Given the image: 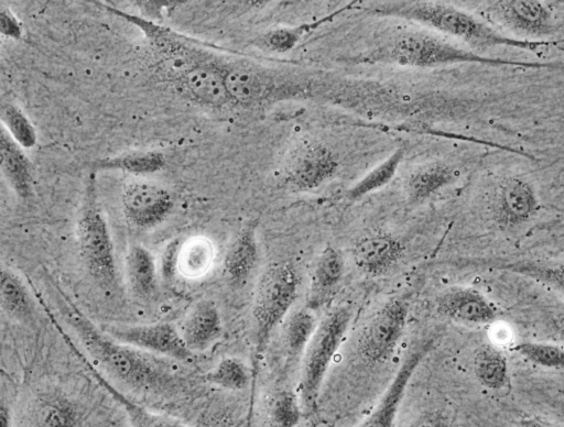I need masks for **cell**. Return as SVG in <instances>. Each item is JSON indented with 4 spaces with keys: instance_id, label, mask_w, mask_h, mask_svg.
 Wrapping results in <instances>:
<instances>
[{
    "instance_id": "obj_1",
    "label": "cell",
    "mask_w": 564,
    "mask_h": 427,
    "mask_svg": "<svg viewBox=\"0 0 564 427\" xmlns=\"http://www.w3.org/2000/svg\"><path fill=\"white\" fill-rule=\"evenodd\" d=\"M57 304L64 320L70 326L83 348L112 377L124 385L144 392H162L174 383V375L148 352L122 343L94 322L57 287Z\"/></svg>"
},
{
    "instance_id": "obj_2",
    "label": "cell",
    "mask_w": 564,
    "mask_h": 427,
    "mask_svg": "<svg viewBox=\"0 0 564 427\" xmlns=\"http://www.w3.org/2000/svg\"><path fill=\"white\" fill-rule=\"evenodd\" d=\"M367 11L376 15L394 17L420 22L433 30L463 41L471 51L478 54L488 48L496 47L538 52L543 47L564 42L563 40L532 41L517 39L500 32L484 19H479L467 11L443 2H382L371 4Z\"/></svg>"
},
{
    "instance_id": "obj_3",
    "label": "cell",
    "mask_w": 564,
    "mask_h": 427,
    "mask_svg": "<svg viewBox=\"0 0 564 427\" xmlns=\"http://www.w3.org/2000/svg\"><path fill=\"white\" fill-rule=\"evenodd\" d=\"M365 62L390 63L417 68L456 64H482L495 67L528 69H557L562 67L561 64L554 62L517 61L478 54L433 33L415 30H404L397 33L383 46L370 53Z\"/></svg>"
},
{
    "instance_id": "obj_4",
    "label": "cell",
    "mask_w": 564,
    "mask_h": 427,
    "mask_svg": "<svg viewBox=\"0 0 564 427\" xmlns=\"http://www.w3.org/2000/svg\"><path fill=\"white\" fill-rule=\"evenodd\" d=\"M225 84L232 103L251 108L307 94L299 76L249 62L225 64Z\"/></svg>"
},
{
    "instance_id": "obj_5",
    "label": "cell",
    "mask_w": 564,
    "mask_h": 427,
    "mask_svg": "<svg viewBox=\"0 0 564 427\" xmlns=\"http://www.w3.org/2000/svg\"><path fill=\"white\" fill-rule=\"evenodd\" d=\"M297 293V275L292 264L274 262L262 272L252 304L253 341L257 354L268 344L275 327L292 307Z\"/></svg>"
},
{
    "instance_id": "obj_6",
    "label": "cell",
    "mask_w": 564,
    "mask_h": 427,
    "mask_svg": "<svg viewBox=\"0 0 564 427\" xmlns=\"http://www.w3.org/2000/svg\"><path fill=\"white\" fill-rule=\"evenodd\" d=\"M351 309L340 306L329 311L317 325L305 349L300 380V402L303 410L314 413L324 377L341 344L351 321Z\"/></svg>"
},
{
    "instance_id": "obj_7",
    "label": "cell",
    "mask_w": 564,
    "mask_h": 427,
    "mask_svg": "<svg viewBox=\"0 0 564 427\" xmlns=\"http://www.w3.org/2000/svg\"><path fill=\"white\" fill-rule=\"evenodd\" d=\"M96 198L91 176L77 221L78 250L88 274L99 285L109 288L116 285L118 277L115 248L107 221Z\"/></svg>"
},
{
    "instance_id": "obj_8",
    "label": "cell",
    "mask_w": 564,
    "mask_h": 427,
    "mask_svg": "<svg viewBox=\"0 0 564 427\" xmlns=\"http://www.w3.org/2000/svg\"><path fill=\"white\" fill-rule=\"evenodd\" d=\"M480 15L518 39L550 41L556 33L552 12L540 1H487L480 6Z\"/></svg>"
},
{
    "instance_id": "obj_9",
    "label": "cell",
    "mask_w": 564,
    "mask_h": 427,
    "mask_svg": "<svg viewBox=\"0 0 564 427\" xmlns=\"http://www.w3.org/2000/svg\"><path fill=\"white\" fill-rule=\"evenodd\" d=\"M408 314L406 300L392 297L369 319L357 344L365 362L373 365L389 359L404 333Z\"/></svg>"
},
{
    "instance_id": "obj_10",
    "label": "cell",
    "mask_w": 564,
    "mask_h": 427,
    "mask_svg": "<svg viewBox=\"0 0 564 427\" xmlns=\"http://www.w3.org/2000/svg\"><path fill=\"white\" fill-rule=\"evenodd\" d=\"M113 339L151 354H158L181 362L194 358L180 329L171 322L143 325H105L101 328Z\"/></svg>"
},
{
    "instance_id": "obj_11",
    "label": "cell",
    "mask_w": 564,
    "mask_h": 427,
    "mask_svg": "<svg viewBox=\"0 0 564 427\" xmlns=\"http://www.w3.org/2000/svg\"><path fill=\"white\" fill-rule=\"evenodd\" d=\"M430 340L416 341L405 353L376 408L359 427H394L408 384L430 351Z\"/></svg>"
},
{
    "instance_id": "obj_12",
    "label": "cell",
    "mask_w": 564,
    "mask_h": 427,
    "mask_svg": "<svg viewBox=\"0 0 564 427\" xmlns=\"http://www.w3.org/2000/svg\"><path fill=\"white\" fill-rule=\"evenodd\" d=\"M173 197L165 188L137 183L129 185L122 195V208L130 225L140 229L161 223L173 208Z\"/></svg>"
},
{
    "instance_id": "obj_13",
    "label": "cell",
    "mask_w": 564,
    "mask_h": 427,
    "mask_svg": "<svg viewBox=\"0 0 564 427\" xmlns=\"http://www.w3.org/2000/svg\"><path fill=\"white\" fill-rule=\"evenodd\" d=\"M539 207L535 188L522 177L506 178L496 188L494 216L502 227L513 228L529 221Z\"/></svg>"
},
{
    "instance_id": "obj_14",
    "label": "cell",
    "mask_w": 564,
    "mask_h": 427,
    "mask_svg": "<svg viewBox=\"0 0 564 427\" xmlns=\"http://www.w3.org/2000/svg\"><path fill=\"white\" fill-rule=\"evenodd\" d=\"M338 166L329 149L321 144H306L300 147L289 161L285 179L293 187L310 190L330 179Z\"/></svg>"
},
{
    "instance_id": "obj_15",
    "label": "cell",
    "mask_w": 564,
    "mask_h": 427,
    "mask_svg": "<svg viewBox=\"0 0 564 427\" xmlns=\"http://www.w3.org/2000/svg\"><path fill=\"white\" fill-rule=\"evenodd\" d=\"M435 310L447 319L470 326L487 325L498 315L495 305L470 287H451L442 292L435 299Z\"/></svg>"
},
{
    "instance_id": "obj_16",
    "label": "cell",
    "mask_w": 564,
    "mask_h": 427,
    "mask_svg": "<svg viewBox=\"0 0 564 427\" xmlns=\"http://www.w3.org/2000/svg\"><path fill=\"white\" fill-rule=\"evenodd\" d=\"M404 248L389 233H370L359 238L351 250L355 265L365 274L380 276L390 272L402 259Z\"/></svg>"
},
{
    "instance_id": "obj_17",
    "label": "cell",
    "mask_w": 564,
    "mask_h": 427,
    "mask_svg": "<svg viewBox=\"0 0 564 427\" xmlns=\"http://www.w3.org/2000/svg\"><path fill=\"white\" fill-rule=\"evenodd\" d=\"M182 84L196 102L220 108L231 102L225 84V64L205 61L181 74Z\"/></svg>"
},
{
    "instance_id": "obj_18",
    "label": "cell",
    "mask_w": 564,
    "mask_h": 427,
    "mask_svg": "<svg viewBox=\"0 0 564 427\" xmlns=\"http://www.w3.org/2000/svg\"><path fill=\"white\" fill-rule=\"evenodd\" d=\"M344 272L341 253L333 247H326L317 256L311 273L306 308L315 311L325 307L335 296Z\"/></svg>"
},
{
    "instance_id": "obj_19",
    "label": "cell",
    "mask_w": 564,
    "mask_h": 427,
    "mask_svg": "<svg viewBox=\"0 0 564 427\" xmlns=\"http://www.w3.org/2000/svg\"><path fill=\"white\" fill-rule=\"evenodd\" d=\"M59 327V325L56 326V328ZM58 331L69 348L77 354L80 361L84 362L96 381L122 406L131 427H195L173 417L152 413L142 405L130 399L96 370L90 361H88L87 358L78 350L74 341L68 337V333L63 328H59Z\"/></svg>"
},
{
    "instance_id": "obj_20",
    "label": "cell",
    "mask_w": 564,
    "mask_h": 427,
    "mask_svg": "<svg viewBox=\"0 0 564 427\" xmlns=\"http://www.w3.org/2000/svg\"><path fill=\"white\" fill-rule=\"evenodd\" d=\"M111 11L142 29L159 53L167 62H172L174 67L180 66L182 73L196 64L207 61L202 58L200 51L187 46L170 30L161 28L143 18L131 15L128 12L118 11L116 9H111Z\"/></svg>"
},
{
    "instance_id": "obj_21",
    "label": "cell",
    "mask_w": 564,
    "mask_h": 427,
    "mask_svg": "<svg viewBox=\"0 0 564 427\" xmlns=\"http://www.w3.org/2000/svg\"><path fill=\"white\" fill-rule=\"evenodd\" d=\"M178 329L192 352L206 350L220 337L223 331L218 307L208 299L197 302L187 313Z\"/></svg>"
},
{
    "instance_id": "obj_22",
    "label": "cell",
    "mask_w": 564,
    "mask_h": 427,
    "mask_svg": "<svg viewBox=\"0 0 564 427\" xmlns=\"http://www.w3.org/2000/svg\"><path fill=\"white\" fill-rule=\"evenodd\" d=\"M259 259L254 228H243L232 240L224 258L223 269L227 281L243 285L254 271Z\"/></svg>"
},
{
    "instance_id": "obj_23",
    "label": "cell",
    "mask_w": 564,
    "mask_h": 427,
    "mask_svg": "<svg viewBox=\"0 0 564 427\" xmlns=\"http://www.w3.org/2000/svg\"><path fill=\"white\" fill-rule=\"evenodd\" d=\"M126 280L139 298H150L158 289V270L154 256L142 245H132L124 261Z\"/></svg>"
},
{
    "instance_id": "obj_24",
    "label": "cell",
    "mask_w": 564,
    "mask_h": 427,
    "mask_svg": "<svg viewBox=\"0 0 564 427\" xmlns=\"http://www.w3.org/2000/svg\"><path fill=\"white\" fill-rule=\"evenodd\" d=\"M0 157L1 169L12 189L20 197H28L32 184L30 162L4 128L0 135Z\"/></svg>"
},
{
    "instance_id": "obj_25",
    "label": "cell",
    "mask_w": 564,
    "mask_h": 427,
    "mask_svg": "<svg viewBox=\"0 0 564 427\" xmlns=\"http://www.w3.org/2000/svg\"><path fill=\"white\" fill-rule=\"evenodd\" d=\"M33 417L37 427H75L77 421L74 404L56 392L37 396L33 405Z\"/></svg>"
},
{
    "instance_id": "obj_26",
    "label": "cell",
    "mask_w": 564,
    "mask_h": 427,
    "mask_svg": "<svg viewBox=\"0 0 564 427\" xmlns=\"http://www.w3.org/2000/svg\"><path fill=\"white\" fill-rule=\"evenodd\" d=\"M489 266L531 278L564 295V262L518 260L495 262Z\"/></svg>"
},
{
    "instance_id": "obj_27",
    "label": "cell",
    "mask_w": 564,
    "mask_h": 427,
    "mask_svg": "<svg viewBox=\"0 0 564 427\" xmlns=\"http://www.w3.org/2000/svg\"><path fill=\"white\" fill-rule=\"evenodd\" d=\"M455 179V172L444 163H430L413 172L406 180L411 200L421 201L447 186Z\"/></svg>"
},
{
    "instance_id": "obj_28",
    "label": "cell",
    "mask_w": 564,
    "mask_h": 427,
    "mask_svg": "<svg viewBox=\"0 0 564 427\" xmlns=\"http://www.w3.org/2000/svg\"><path fill=\"white\" fill-rule=\"evenodd\" d=\"M0 303L11 318L25 319L32 314V298L21 277L11 269H1Z\"/></svg>"
},
{
    "instance_id": "obj_29",
    "label": "cell",
    "mask_w": 564,
    "mask_h": 427,
    "mask_svg": "<svg viewBox=\"0 0 564 427\" xmlns=\"http://www.w3.org/2000/svg\"><path fill=\"white\" fill-rule=\"evenodd\" d=\"M165 165V157L155 151L135 152L116 157L101 158L90 162L89 168L93 172L118 169L135 175L151 174L162 169Z\"/></svg>"
},
{
    "instance_id": "obj_30",
    "label": "cell",
    "mask_w": 564,
    "mask_h": 427,
    "mask_svg": "<svg viewBox=\"0 0 564 427\" xmlns=\"http://www.w3.org/2000/svg\"><path fill=\"white\" fill-rule=\"evenodd\" d=\"M474 372L481 385L500 390L508 383L507 358L499 349L486 344L475 355Z\"/></svg>"
},
{
    "instance_id": "obj_31",
    "label": "cell",
    "mask_w": 564,
    "mask_h": 427,
    "mask_svg": "<svg viewBox=\"0 0 564 427\" xmlns=\"http://www.w3.org/2000/svg\"><path fill=\"white\" fill-rule=\"evenodd\" d=\"M205 380L225 390L240 391L249 384L250 371L242 360L227 357L206 373Z\"/></svg>"
},
{
    "instance_id": "obj_32",
    "label": "cell",
    "mask_w": 564,
    "mask_h": 427,
    "mask_svg": "<svg viewBox=\"0 0 564 427\" xmlns=\"http://www.w3.org/2000/svg\"><path fill=\"white\" fill-rule=\"evenodd\" d=\"M403 156L404 152L402 149L395 150L390 156L355 184L348 190L347 197L352 200L359 199L388 184L395 175Z\"/></svg>"
},
{
    "instance_id": "obj_33",
    "label": "cell",
    "mask_w": 564,
    "mask_h": 427,
    "mask_svg": "<svg viewBox=\"0 0 564 427\" xmlns=\"http://www.w3.org/2000/svg\"><path fill=\"white\" fill-rule=\"evenodd\" d=\"M336 13L337 12H334L330 15L325 17L321 20L310 23H303L297 26L271 30L260 37L259 43L262 47L272 52H288L292 50L301 41L303 35L312 32L321 24L332 21L333 17L336 15Z\"/></svg>"
},
{
    "instance_id": "obj_34",
    "label": "cell",
    "mask_w": 564,
    "mask_h": 427,
    "mask_svg": "<svg viewBox=\"0 0 564 427\" xmlns=\"http://www.w3.org/2000/svg\"><path fill=\"white\" fill-rule=\"evenodd\" d=\"M317 325L308 308L299 309L290 317L285 328V346L291 357H297L306 349Z\"/></svg>"
},
{
    "instance_id": "obj_35",
    "label": "cell",
    "mask_w": 564,
    "mask_h": 427,
    "mask_svg": "<svg viewBox=\"0 0 564 427\" xmlns=\"http://www.w3.org/2000/svg\"><path fill=\"white\" fill-rule=\"evenodd\" d=\"M510 350L535 365L552 370H564V346L524 341L516 343Z\"/></svg>"
},
{
    "instance_id": "obj_36",
    "label": "cell",
    "mask_w": 564,
    "mask_h": 427,
    "mask_svg": "<svg viewBox=\"0 0 564 427\" xmlns=\"http://www.w3.org/2000/svg\"><path fill=\"white\" fill-rule=\"evenodd\" d=\"M1 121L7 132L22 147L30 149L36 142V132L28 117L14 105L1 106Z\"/></svg>"
},
{
    "instance_id": "obj_37",
    "label": "cell",
    "mask_w": 564,
    "mask_h": 427,
    "mask_svg": "<svg viewBox=\"0 0 564 427\" xmlns=\"http://www.w3.org/2000/svg\"><path fill=\"white\" fill-rule=\"evenodd\" d=\"M302 414L300 398L290 391H281L270 405L269 421L271 427H296Z\"/></svg>"
},
{
    "instance_id": "obj_38",
    "label": "cell",
    "mask_w": 564,
    "mask_h": 427,
    "mask_svg": "<svg viewBox=\"0 0 564 427\" xmlns=\"http://www.w3.org/2000/svg\"><path fill=\"white\" fill-rule=\"evenodd\" d=\"M0 29L3 35L15 40L21 39L22 29L13 13L6 7L0 9Z\"/></svg>"
},
{
    "instance_id": "obj_39",
    "label": "cell",
    "mask_w": 564,
    "mask_h": 427,
    "mask_svg": "<svg viewBox=\"0 0 564 427\" xmlns=\"http://www.w3.org/2000/svg\"><path fill=\"white\" fill-rule=\"evenodd\" d=\"M410 427H449V424L442 414L426 412L420 415Z\"/></svg>"
},
{
    "instance_id": "obj_40",
    "label": "cell",
    "mask_w": 564,
    "mask_h": 427,
    "mask_svg": "<svg viewBox=\"0 0 564 427\" xmlns=\"http://www.w3.org/2000/svg\"><path fill=\"white\" fill-rule=\"evenodd\" d=\"M0 421L1 427H11L10 425V412L9 408L2 404L0 408Z\"/></svg>"
},
{
    "instance_id": "obj_41",
    "label": "cell",
    "mask_w": 564,
    "mask_h": 427,
    "mask_svg": "<svg viewBox=\"0 0 564 427\" xmlns=\"http://www.w3.org/2000/svg\"><path fill=\"white\" fill-rule=\"evenodd\" d=\"M521 427H552L538 419H524L521 421Z\"/></svg>"
}]
</instances>
